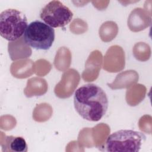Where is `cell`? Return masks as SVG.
Masks as SVG:
<instances>
[{"mask_svg": "<svg viewBox=\"0 0 152 152\" xmlns=\"http://www.w3.org/2000/svg\"><path fill=\"white\" fill-rule=\"evenodd\" d=\"M108 103L104 91L94 84L81 86L74 95L75 110L83 119L89 121L100 120L107 112Z\"/></svg>", "mask_w": 152, "mask_h": 152, "instance_id": "cell-1", "label": "cell"}, {"mask_svg": "<svg viewBox=\"0 0 152 152\" xmlns=\"http://www.w3.org/2000/svg\"><path fill=\"white\" fill-rule=\"evenodd\" d=\"M71 10L59 1H52L42 8L40 18L52 28L64 27L72 18Z\"/></svg>", "mask_w": 152, "mask_h": 152, "instance_id": "cell-5", "label": "cell"}, {"mask_svg": "<svg viewBox=\"0 0 152 152\" xmlns=\"http://www.w3.org/2000/svg\"><path fill=\"white\" fill-rule=\"evenodd\" d=\"M26 15L16 9H7L0 14V34L11 42L20 39L28 26Z\"/></svg>", "mask_w": 152, "mask_h": 152, "instance_id": "cell-3", "label": "cell"}, {"mask_svg": "<svg viewBox=\"0 0 152 152\" xmlns=\"http://www.w3.org/2000/svg\"><path fill=\"white\" fill-rule=\"evenodd\" d=\"M27 142L22 137L7 136L2 144V151L4 152H27Z\"/></svg>", "mask_w": 152, "mask_h": 152, "instance_id": "cell-6", "label": "cell"}, {"mask_svg": "<svg viewBox=\"0 0 152 152\" xmlns=\"http://www.w3.org/2000/svg\"><path fill=\"white\" fill-rule=\"evenodd\" d=\"M55 37V30L52 27L42 21L35 20L28 24L23 39L31 48L46 50L52 46Z\"/></svg>", "mask_w": 152, "mask_h": 152, "instance_id": "cell-4", "label": "cell"}, {"mask_svg": "<svg viewBox=\"0 0 152 152\" xmlns=\"http://www.w3.org/2000/svg\"><path fill=\"white\" fill-rule=\"evenodd\" d=\"M145 135L138 131L131 129H121L108 136L104 148L107 151H133L140 150Z\"/></svg>", "mask_w": 152, "mask_h": 152, "instance_id": "cell-2", "label": "cell"}]
</instances>
